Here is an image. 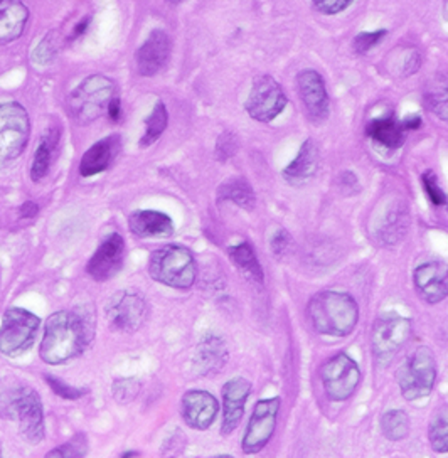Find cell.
I'll return each mask as SVG.
<instances>
[{
    "label": "cell",
    "instance_id": "6da1fadb",
    "mask_svg": "<svg viewBox=\"0 0 448 458\" xmlns=\"http://www.w3.org/2000/svg\"><path fill=\"white\" fill-rule=\"evenodd\" d=\"M94 337L92 308L60 310L49 315L45 325L39 356L51 366H61L79 357Z\"/></svg>",
    "mask_w": 448,
    "mask_h": 458
},
{
    "label": "cell",
    "instance_id": "7a4b0ae2",
    "mask_svg": "<svg viewBox=\"0 0 448 458\" xmlns=\"http://www.w3.org/2000/svg\"><path fill=\"white\" fill-rule=\"evenodd\" d=\"M307 315L317 334L347 337L354 332L359 322V307L349 293L319 291L310 299Z\"/></svg>",
    "mask_w": 448,
    "mask_h": 458
},
{
    "label": "cell",
    "instance_id": "3957f363",
    "mask_svg": "<svg viewBox=\"0 0 448 458\" xmlns=\"http://www.w3.org/2000/svg\"><path fill=\"white\" fill-rule=\"evenodd\" d=\"M147 270L152 280L177 290L191 289L198 276L194 255L181 245H166L152 251Z\"/></svg>",
    "mask_w": 448,
    "mask_h": 458
},
{
    "label": "cell",
    "instance_id": "277c9868",
    "mask_svg": "<svg viewBox=\"0 0 448 458\" xmlns=\"http://www.w3.org/2000/svg\"><path fill=\"white\" fill-rule=\"evenodd\" d=\"M113 96L115 83L110 78L102 75L88 77L77 85L68 98L69 117L79 125L94 122L109 111Z\"/></svg>",
    "mask_w": 448,
    "mask_h": 458
},
{
    "label": "cell",
    "instance_id": "5b68a950",
    "mask_svg": "<svg viewBox=\"0 0 448 458\" xmlns=\"http://www.w3.org/2000/svg\"><path fill=\"white\" fill-rule=\"evenodd\" d=\"M398 386L406 401L432 395L436 381V359L428 348H418L398 369Z\"/></svg>",
    "mask_w": 448,
    "mask_h": 458
},
{
    "label": "cell",
    "instance_id": "8992f818",
    "mask_svg": "<svg viewBox=\"0 0 448 458\" xmlns=\"http://www.w3.org/2000/svg\"><path fill=\"white\" fill-rule=\"evenodd\" d=\"M41 319L26 308L11 307L0 323V354L19 357L29 351L39 332Z\"/></svg>",
    "mask_w": 448,
    "mask_h": 458
},
{
    "label": "cell",
    "instance_id": "52a82bcc",
    "mask_svg": "<svg viewBox=\"0 0 448 458\" xmlns=\"http://www.w3.org/2000/svg\"><path fill=\"white\" fill-rule=\"evenodd\" d=\"M31 122L26 108L19 103L0 105V168L17 160L28 147Z\"/></svg>",
    "mask_w": 448,
    "mask_h": 458
},
{
    "label": "cell",
    "instance_id": "ba28073f",
    "mask_svg": "<svg viewBox=\"0 0 448 458\" xmlns=\"http://www.w3.org/2000/svg\"><path fill=\"white\" fill-rule=\"evenodd\" d=\"M411 337V321L400 315H383L374 322L371 332V352L378 366H387L408 344Z\"/></svg>",
    "mask_w": 448,
    "mask_h": 458
},
{
    "label": "cell",
    "instance_id": "9c48e42d",
    "mask_svg": "<svg viewBox=\"0 0 448 458\" xmlns=\"http://www.w3.org/2000/svg\"><path fill=\"white\" fill-rule=\"evenodd\" d=\"M321 381L327 397L330 401L342 403L354 395L361 382V369L351 356L340 352L322 366Z\"/></svg>",
    "mask_w": 448,
    "mask_h": 458
},
{
    "label": "cell",
    "instance_id": "30bf717a",
    "mask_svg": "<svg viewBox=\"0 0 448 458\" xmlns=\"http://www.w3.org/2000/svg\"><path fill=\"white\" fill-rule=\"evenodd\" d=\"M109 325L115 332H137L147 317V302L137 290H120L110 297L105 306Z\"/></svg>",
    "mask_w": 448,
    "mask_h": 458
},
{
    "label": "cell",
    "instance_id": "8fae6325",
    "mask_svg": "<svg viewBox=\"0 0 448 458\" xmlns=\"http://www.w3.org/2000/svg\"><path fill=\"white\" fill-rule=\"evenodd\" d=\"M289 103L287 94L272 77H258L248 94V115L257 122H273Z\"/></svg>",
    "mask_w": 448,
    "mask_h": 458
},
{
    "label": "cell",
    "instance_id": "7c38bea8",
    "mask_svg": "<svg viewBox=\"0 0 448 458\" xmlns=\"http://www.w3.org/2000/svg\"><path fill=\"white\" fill-rule=\"evenodd\" d=\"M280 403H281L280 397H268L255 405L251 418L248 421L247 433L241 442L243 454L247 455L260 454L272 440L277 428Z\"/></svg>",
    "mask_w": 448,
    "mask_h": 458
},
{
    "label": "cell",
    "instance_id": "4fadbf2b",
    "mask_svg": "<svg viewBox=\"0 0 448 458\" xmlns=\"http://www.w3.org/2000/svg\"><path fill=\"white\" fill-rule=\"evenodd\" d=\"M11 413L17 420L24 440L36 445L45 440V412L39 395L32 388L17 389L11 403Z\"/></svg>",
    "mask_w": 448,
    "mask_h": 458
},
{
    "label": "cell",
    "instance_id": "5bb4252c",
    "mask_svg": "<svg viewBox=\"0 0 448 458\" xmlns=\"http://www.w3.org/2000/svg\"><path fill=\"white\" fill-rule=\"evenodd\" d=\"M124 260V236L118 233H111L96 248L94 257L86 265V274L92 276L94 282H107L122 270Z\"/></svg>",
    "mask_w": 448,
    "mask_h": 458
},
{
    "label": "cell",
    "instance_id": "9a60e30c",
    "mask_svg": "<svg viewBox=\"0 0 448 458\" xmlns=\"http://www.w3.org/2000/svg\"><path fill=\"white\" fill-rule=\"evenodd\" d=\"M297 90L312 122L322 123L329 119V94L324 78L314 70H305L297 77Z\"/></svg>",
    "mask_w": 448,
    "mask_h": 458
},
{
    "label": "cell",
    "instance_id": "2e32d148",
    "mask_svg": "<svg viewBox=\"0 0 448 458\" xmlns=\"http://www.w3.org/2000/svg\"><path fill=\"white\" fill-rule=\"evenodd\" d=\"M415 289L427 304H440L448 297V265L442 261H427L413 274Z\"/></svg>",
    "mask_w": 448,
    "mask_h": 458
},
{
    "label": "cell",
    "instance_id": "e0dca14e",
    "mask_svg": "<svg viewBox=\"0 0 448 458\" xmlns=\"http://www.w3.org/2000/svg\"><path fill=\"white\" fill-rule=\"evenodd\" d=\"M410 228V213L403 202H391L385 211L372 219V233L379 245L395 246L402 241Z\"/></svg>",
    "mask_w": 448,
    "mask_h": 458
},
{
    "label": "cell",
    "instance_id": "ac0fdd59",
    "mask_svg": "<svg viewBox=\"0 0 448 458\" xmlns=\"http://www.w3.org/2000/svg\"><path fill=\"white\" fill-rule=\"evenodd\" d=\"M181 410L187 427L204 431L215 423L219 403L216 397L204 389H191L183 397Z\"/></svg>",
    "mask_w": 448,
    "mask_h": 458
},
{
    "label": "cell",
    "instance_id": "d6986e66",
    "mask_svg": "<svg viewBox=\"0 0 448 458\" xmlns=\"http://www.w3.org/2000/svg\"><path fill=\"white\" fill-rule=\"evenodd\" d=\"M249 393L251 382L245 378H232L223 386V435H230L240 427Z\"/></svg>",
    "mask_w": 448,
    "mask_h": 458
},
{
    "label": "cell",
    "instance_id": "ffe728a7",
    "mask_svg": "<svg viewBox=\"0 0 448 458\" xmlns=\"http://www.w3.org/2000/svg\"><path fill=\"white\" fill-rule=\"evenodd\" d=\"M172 41L167 32L155 29L137 51V71L142 77H155L169 61Z\"/></svg>",
    "mask_w": 448,
    "mask_h": 458
},
{
    "label": "cell",
    "instance_id": "44dd1931",
    "mask_svg": "<svg viewBox=\"0 0 448 458\" xmlns=\"http://www.w3.org/2000/svg\"><path fill=\"white\" fill-rule=\"evenodd\" d=\"M228 357H230V352L226 348V342L221 337L206 336L198 344L194 352V359H192L194 372L200 376L217 374L219 371H223V367L226 366Z\"/></svg>",
    "mask_w": 448,
    "mask_h": 458
},
{
    "label": "cell",
    "instance_id": "7402d4cb",
    "mask_svg": "<svg viewBox=\"0 0 448 458\" xmlns=\"http://www.w3.org/2000/svg\"><path fill=\"white\" fill-rule=\"evenodd\" d=\"M120 149H122V138L117 134L96 142L83 155L79 162V176L88 179L105 172L113 162V159L117 157V153L120 152Z\"/></svg>",
    "mask_w": 448,
    "mask_h": 458
},
{
    "label": "cell",
    "instance_id": "603a6c76",
    "mask_svg": "<svg viewBox=\"0 0 448 458\" xmlns=\"http://www.w3.org/2000/svg\"><path fill=\"white\" fill-rule=\"evenodd\" d=\"M128 228L139 238H170L174 234V221L167 214L143 209L130 214Z\"/></svg>",
    "mask_w": 448,
    "mask_h": 458
},
{
    "label": "cell",
    "instance_id": "cb8c5ba5",
    "mask_svg": "<svg viewBox=\"0 0 448 458\" xmlns=\"http://www.w3.org/2000/svg\"><path fill=\"white\" fill-rule=\"evenodd\" d=\"M29 9L20 0H0V45L14 43L22 36Z\"/></svg>",
    "mask_w": 448,
    "mask_h": 458
},
{
    "label": "cell",
    "instance_id": "d4e9b609",
    "mask_svg": "<svg viewBox=\"0 0 448 458\" xmlns=\"http://www.w3.org/2000/svg\"><path fill=\"white\" fill-rule=\"evenodd\" d=\"M366 134L381 147L389 149V151H396L404 143L406 128L403 122L396 120V117L389 115V117L371 120L366 128Z\"/></svg>",
    "mask_w": 448,
    "mask_h": 458
},
{
    "label": "cell",
    "instance_id": "484cf974",
    "mask_svg": "<svg viewBox=\"0 0 448 458\" xmlns=\"http://www.w3.org/2000/svg\"><path fill=\"white\" fill-rule=\"evenodd\" d=\"M319 168V151L312 140H305L292 164L283 170V176L290 183H305L312 179Z\"/></svg>",
    "mask_w": 448,
    "mask_h": 458
},
{
    "label": "cell",
    "instance_id": "4316f807",
    "mask_svg": "<svg viewBox=\"0 0 448 458\" xmlns=\"http://www.w3.org/2000/svg\"><path fill=\"white\" fill-rule=\"evenodd\" d=\"M58 142H60V130L51 127L41 138L36 153H34V159H32L31 179L34 183H39L46 177L47 172L51 168V162H53V153L58 147Z\"/></svg>",
    "mask_w": 448,
    "mask_h": 458
},
{
    "label": "cell",
    "instance_id": "83f0119b",
    "mask_svg": "<svg viewBox=\"0 0 448 458\" xmlns=\"http://www.w3.org/2000/svg\"><path fill=\"white\" fill-rule=\"evenodd\" d=\"M228 255H230L232 263L238 266V270H241L255 283L262 285L265 282L262 263L257 258V253H255L253 246L249 245L248 241H241L238 245L230 246Z\"/></svg>",
    "mask_w": 448,
    "mask_h": 458
},
{
    "label": "cell",
    "instance_id": "f1b7e54d",
    "mask_svg": "<svg viewBox=\"0 0 448 458\" xmlns=\"http://www.w3.org/2000/svg\"><path fill=\"white\" fill-rule=\"evenodd\" d=\"M217 199L232 202L238 208L247 209V211H251L257 204V198H255L251 185L241 177H232L226 183L221 184L217 189Z\"/></svg>",
    "mask_w": 448,
    "mask_h": 458
},
{
    "label": "cell",
    "instance_id": "f546056e",
    "mask_svg": "<svg viewBox=\"0 0 448 458\" xmlns=\"http://www.w3.org/2000/svg\"><path fill=\"white\" fill-rule=\"evenodd\" d=\"M167 123H169L167 108L162 102H159L155 105L154 111L151 113V117L145 120V134L140 138V147H151L152 143H155L166 132Z\"/></svg>",
    "mask_w": 448,
    "mask_h": 458
},
{
    "label": "cell",
    "instance_id": "4dcf8cb0",
    "mask_svg": "<svg viewBox=\"0 0 448 458\" xmlns=\"http://www.w3.org/2000/svg\"><path fill=\"white\" fill-rule=\"evenodd\" d=\"M381 431L389 442H400L410 433V418L402 410H391L381 416Z\"/></svg>",
    "mask_w": 448,
    "mask_h": 458
},
{
    "label": "cell",
    "instance_id": "1f68e13d",
    "mask_svg": "<svg viewBox=\"0 0 448 458\" xmlns=\"http://www.w3.org/2000/svg\"><path fill=\"white\" fill-rule=\"evenodd\" d=\"M428 438L435 452L448 454V406L433 413L428 427Z\"/></svg>",
    "mask_w": 448,
    "mask_h": 458
},
{
    "label": "cell",
    "instance_id": "d6a6232c",
    "mask_svg": "<svg viewBox=\"0 0 448 458\" xmlns=\"http://www.w3.org/2000/svg\"><path fill=\"white\" fill-rule=\"evenodd\" d=\"M140 388H142V384L137 378H120L113 382L111 393L117 403L126 405L139 397Z\"/></svg>",
    "mask_w": 448,
    "mask_h": 458
},
{
    "label": "cell",
    "instance_id": "836d02e7",
    "mask_svg": "<svg viewBox=\"0 0 448 458\" xmlns=\"http://www.w3.org/2000/svg\"><path fill=\"white\" fill-rule=\"evenodd\" d=\"M88 452V442L85 438L83 433H79L77 437H73L68 443H62L58 448L51 450L47 454V457H85Z\"/></svg>",
    "mask_w": 448,
    "mask_h": 458
},
{
    "label": "cell",
    "instance_id": "e575fe53",
    "mask_svg": "<svg viewBox=\"0 0 448 458\" xmlns=\"http://www.w3.org/2000/svg\"><path fill=\"white\" fill-rule=\"evenodd\" d=\"M427 103L438 119L448 123V86H440L428 93Z\"/></svg>",
    "mask_w": 448,
    "mask_h": 458
},
{
    "label": "cell",
    "instance_id": "d590c367",
    "mask_svg": "<svg viewBox=\"0 0 448 458\" xmlns=\"http://www.w3.org/2000/svg\"><path fill=\"white\" fill-rule=\"evenodd\" d=\"M421 183H423L425 192H427L428 199L432 200L433 206H444V204H447V194H445L444 189L440 187L438 179H436V176H435L433 172L423 174V176H421Z\"/></svg>",
    "mask_w": 448,
    "mask_h": 458
},
{
    "label": "cell",
    "instance_id": "8d00e7d4",
    "mask_svg": "<svg viewBox=\"0 0 448 458\" xmlns=\"http://www.w3.org/2000/svg\"><path fill=\"white\" fill-rule=\"evenodd\" d=\"M46 382L58 397H64V399H79V397H83L88 393L86 389H79V388H73L69 384H64L61 380H58L54 376H46Z\"/></svg>",
    "mask_w": 448,
    "mask_h": 458
},
{
    "label": "cell",
    "instance_id": "74e56055",
    "mask_svg": "<svg viewBox=\"0 0 448 458\" xmlns=\"http://www.w3.org/2000/svg\"><path fill=\"white\" fill-rule=\"evenodd\" d=\"M292 246H294V240H292L290 233L285 231V229H279V231L275 233V236L272 238V243H270L272 253H273L277 258H283L285 255H289V251L292 249Z\"/></svg>",
    "mask_w": 448,
    "mask_h": 458
},
{
    "label": "cell",
    "instance_id": "f35d334b",
    "mask_svg": "<svg viewBox=\"0 0 448 458\" xmlns=\"http://www.w3.org/2000/svg\"><path fill=\"white\" fill-rule=\"evenodd\" d=\"M387 36V31L362 32L354 39L355 53L364 54L371 51L372 47L378 46L381 39Z\"/></svg>",
    "mask_w": 448,
    "mask_h": 458
},
{
    "label": "cell",
    "instance_id": "ab89813d",
    "mask_svg": "<svg viewBox=\"0 0 448 458\" xmlns=\"http://www.w3.org/2000/svg\"><path fill=\"white\" fill-rule=\"evenodd\" d=\"M315 9L327 16H334L344 12L347 7H351V4L354 0H312Z\"/></svg>",
    "mask_w": 448,
    "mask_h": 458
},
{
    "label": "cell",
    "instance_id": "60d3db41",
    "mask_svg": "<svg viewBox=\"0 0 448 458\" xmlns=\"http://www.w3.org/2000/svg\"><path fill=\"white\" fill-rule=\"evenodd\" d=\"M238 151V140L234 134H223L217 140L216 153L221 160L230 159Z\"/></svg>",
    "mask_w": 448,
    "mask_h": 458
},
{
    "label": "cell",
    "instance_id": "b9f144b4",
    "mask_svg": "<svg viewBox=\"0 0 448 458\" xmlns=\"http://www.w3.org/2000/svg\"><path fill=\"white\" fill-rule=\"evenodd\" d=\"M107 115H109L111 122H118V120H120V115H122V103H120V100H118L117 96H113V100L110 102Z\"/></svg>",
    "mask_w": 448,
    "mask_h": 458
},
{
    "label": "cell",
    "instance_id": "7bdbcfd3",
    "mask_svg": "<svg viewBox=\"0 0 448 458\" xmlns=\"http://www.w3.org/2000/svg\"><path fill=\"white\" fill-rule=\"evenodd\" d=\"M37 213H39V208H37V204L32 202V200H28V202H24V204L20 206V217L31 219V217H36Z\"/></svg>",
    "mask_w": 448,
    "mask_h": 458
},
{
    "label": "cell",
    "instance_id": "ee69618b",
    "mask_svg": "<svg viewBox=\"0 0 448 458\" xmlns=\"http://www.w3.org/2000/svg\"><path fill=\"white\" fill-rule=\"evenodd\" d=\"M140 454L139 452H126V454H124L122 457H139Z\"/></svg>",
    "mask_w": 448,
    "mask_h": 458
},
{
    "label": "cell",
    "instance_id": "f6af8a7d",
    "mask_svg": "<svg viewBox=\"0 0 448 458\" xmlns=\"http://www.w3.org/2000/svg\"><path fill=\"white\" fill-rule=\"evenodd\" d=\"M170 2H181V0H170Z\"/></svg>",
    "mask_w": 448,
    "mask_h": 458
}]
</instances>
